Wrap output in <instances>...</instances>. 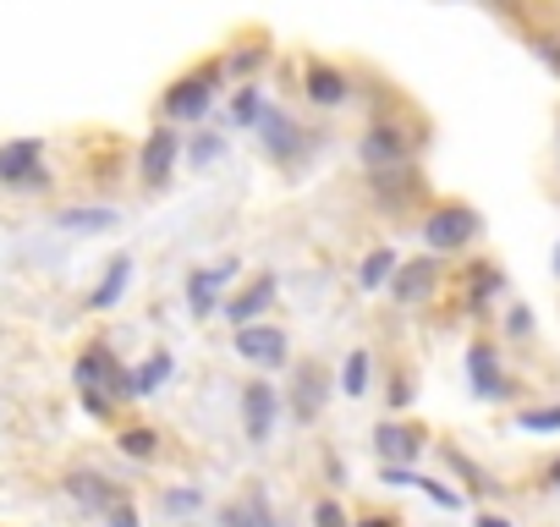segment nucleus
<instances>
[{"mask_svg":"<svg viewBox=\"0 0 560 527\" xmlns=\"http://www.w3.org/2000/svg\"><path fill=\"white\" fill-rule=\"evenodd\" d=\"M369 379H374V358H369V347H352L341 358V396L347 401H363L369 396Z\"/></svg>","mask_w":560,"mask_h":527,"instance_id":"obj_25","label":"nucleus"},{"mask_svg":"<svg viewBox=\"0 0 560 527\" xmlns=\"http://www.w3.org/2000/svg\"><path fill=\"white\" fill-rule=\"evenodd\" d=\"M275 418H280V390H275L269 379H253V385L242 390V429H247V440H253V445H269Z\"/></svg>","mask_w":560,"mask_h":527,"instance_id":"obj_13","label":"nucleus"},{"mask_svg":"<svg viewBox=\"0 0 560 527\" xmlns=\"http://www.w3.org/2000/svg\"><path fill=\"white\" fill-rule=\"evenodd\" d=\"M127 286H132V253H116V258L105 264V281L89 292V308H94V314H110V308L127 297Z\"/></svg>","mask_w":560,"mask_h":527,"instance_id":"obj_18","label":"nucleus"},{"mask_svg":"<svg viewBox=\"0 0 560 527\" xmlns=\"http://www.w3.org/2000/svg\"><path fill=\"white\" fill-rule=\"evenodd\" d=\"M220 527H275V516H269V500H264V489H253V494L231 500V505L220 511Z\"/></svg>","mask_w":560,"mask_h":527,"instance_id":"obj_23","label":"nucleus"},{"mask_svg":"<svg viewBox=\"0 0 560 527\" xmlns=\"http://www.w3.org/2000/svg\"><path fill=\"white\" fill-rule=\"evenodd\" d=\"M269 56H275V50H269L264 39H253V45H236V50H225V56H220V67H225V83H231V78H236V83H258V72L269 67Z\"/></svg>","mask_w":560,"mask_h":527,"instance_id":"obj_20","label":"nucleus"},{"mask_svg":"<svg viewBox=\"0 0 560 527\" xmlns=\"http://www.w3.org/2000/svg\"><path fill=\"white\" fill-rule=\"evenodd\" d=\"M330 390H336L330 368H325L319 358H303V363L292 368V418H298V423H314V418L325 412Z\"/></svg>","mask_w":560,"mask_h":527,"instance_id":"obj_8","label":"nucleus"},{"mask_svg":"<svg viewBox=\"0 0 560 527\" xmlns=\"http://www.w3.org/2000/svg\"><path fill=\"white\" fill-rule=\"evenodd\" d=\"M549 483H555V489H560V461H555V467H549Z\"/></svg>","mask_w":560,"mask_h":527,"instance_id":"obj_44","label":"nucleus"},{"mask_svg":"<svg viewBox=\"0 0 560 527\" xmlns=\"http://www.w3.org/2000/svg\"><path fill=\"white\" fill-rule=\"evenodd\" d=\"M434 281H440L434 253H423V258H401V270H396V281H390V303H396V308H418V303L434 292Z\"/></svg>","mask_w":560,"mask_h":527,"instance_id":"obj_15","label":"nucleus"},{"mask_svg":"<svg viewBox=\"0 0 560 527\" xmlns=\"http://www.w3.org/2000/svg\"><path fill=\"white\" fill-rule=\"evenodd\" d=\"M275 292H280V281L264 270L258 281H247L242 292H231L225 297V308H220V319L231 325V330H247V325H264L269 319V308H275Z\"/></svg>","mask_w":560,"mask_h":527,"instance_id":"obj_10","label":"nucleus"},{"mask_svg":"<svg viewBox=\"0 0 560 527\" xmlns=\"http://www.w3.org/2000/svg\"><path fill=\"white\" fill-rule=\"evenodd\" d=\"M516 423H522L527 434H555V429H560V401H549V407H522Z\"/></svg>","mask_w":560,"mask_h":527,"instance_id":"obj_29","label":"nucleus"},{"mask_svg":"<svg viewBox=\"0 0 560 527\" xmlns=\"http://www.w3.org/2000/svg\"><path fill=\"white\" fill-rule=\"evenodd\" d=\"M116 220H121V209H110V203H89V209H61V214H56V225L72 231V236H100V231H110Z\"/></svg>","mask_w":560,"mask_h":527,"instance_id":"obj_22","label":"nucleus"},{"mask_svg":"<svg viewBox=\"0 0 560 527\" xmlns=\"http://www.w3.org/2000/svg\"><path fill=\"white\" fill-rule=\"evenodd\" d=\"M303 99L319 110H341L352 105V72L330 67V61H303Z\"/></svg>","mask_w":560,"mask_h":527,"instance_id":"obj_12","label":"nucleus"},{"mask_svg":"<svg viewBox=\"0 0 560 527\" xmlns=\"http://www.w3.org/2000/svg\"><path fill=\"white\" fill-rule=\"evenodd\" d=\"M396 270H401V253L396 247H369L363 253V264H358V292H385L390 281H396Z\"/></svg>","mask_w":560,"mask_h":527,"instance_id":"obj_19","label":"nucleus"},{"mask_svg":"<svg viewBox=\"0 0 560 527\" xmlns=\"http://www.w3.org/2000/svg\"><path fill=\"white\" fill-rule=\"evenodd\" d=\"M418 489H423L434 505H445V511H456V505H462V494H451V489H445V483H434V478H423Z\"/></svg>","mask_w":560,"mask_h":527,"instance_id":"obj_39","label":"nucleus"},{"mask_svg":"<svg viewBox=\"0 0 560 527\" xmlns=\"http://www.w3.org/2000/svg\"><path fill=\"white\" fill-rule=\"evenodd\" d=\"M445 461H451V467L467 478V489H472V494H489V489H494V483H489V478H483V472H478V467H472V461L456 450V445H445Z\"/></svg>","mask_w":560,"mask_h":527,"instance_id":"obj_35","label":"nucleus"},{"mask_svg":"<svg viewBox=\"0 0 560 527\" xmlns=\"http://www.w3.org/2000/svg\"><path fill=\"white\" fill-rule=\"evenodd\" d=\"M467 385H472L478 401H511V379H505V363H500L494 341H472L467 347Z\"/></svg>","mask_w":560,"mask_h":527,"instance_id":"obj_11","label":"nucleus"},{"mask_svg":"<svg viewBox=\"0 0 560 527\" xmlns=\"http://www.w3.org/2000/svg\"><path fill=\"white\" fill-rule=\"evenodd\" d=\"M380 483H390V489H418L423 472H412V467H380Z\"/></svg>","mask_w":560,"mask_h":527,"instance_id":"obj_38","label":"nucleus"},{"mask_svg":"<svg viewBox=\"0 0 560 527\" xmlns=\"http://www.w3.org/2000/svg\"><path fill=\"white\" fill-rule=\"evenodd\" d=\"M418 192H423L418 165H401V171H374V176H369V198H374V209H385V214H401L407 203H418Z\"/></svg>","mask_w":560,"mask_h":527,"instance_id":"obj_14","label":"nucleus"},{"mask_svg":"<svg viewBox=\"0 0 560 527\" xmlns=\"http://www.w3.org/2000/svg\"><path fill=\"white\" fill-rule=\"evenodd\" d=\"M171 374H176V358H171V352H149V363H143V368H132L138 401H149L160 385H171Z\"/></svg>","mask_w":560,"mask_h":527,"instance_id":"obj_26","label":"nucleus"},{"mask_svg":"<svg viewBox=\"0 0 560 527\" xmlns=\"http://www.w3.org/2000/svg\"><path fill=\"white\" fill-rule=\"evenodd\" d=\"M67 494H72L83 511H100V516H105L110 505H121V500H127V489H121V483H110V478H100V472H72V478H67Z\"/></svg>","mask_w":560,"mask_h":527,"instance_id":"obj_17","label":"nucleus"},{"mask_svg":"<svg viewBox=\"0 0 560 527\" xmlns=\"http://www.w3.org/2000/svg\"><path fill=\"white\" fill-rule=\"evenodd\" d=\"M105 522H110V527H143V522H138V505H132V500L110 505V511H105Z\"/></svg>","mask_w":560,"mask_h":527,"instance_id":"obj_40","label":"nucleus"},{"mask_svg":"<svg viewBox=\"0 0 560 527\" xmlns=\"http://www.w3.org/2000/svg\"><path fill=\"white\" fill-rule=\"evenodd\" d=\"M0 181H7V187H23V192L50 187L45 143H39V138H12V143H0Z\"/></svg>","mask_w":560,"mask_h":527,"instance_id":"obj_6","label":"nucleus"},{"mask_svg":"<svg viewBox=\"0 0 560 527\" xmlns=\"http://www.w3.org/2000/svg\"><path fill=\"white\" fill-rule=\"evenodd\" d=\"M374 450H380V467H412L423 456V434L407 429V423H380L374 429Z\"/></svg>","mask_w":560,"mask_h":527,"instance_id":"obj_16","label":"nucleus"},{"mask_svg":"<svg viewBox=\"0 0 560 527\" xmlns=\"http://www.w3.org/2000/svg\"><path fill=\"white\" fill-rule=\"evenodd\" d=\"M220 308H225V297L203 281V270H192V276H187V314H192V319H214Z\"/></svg>","mask_w":560,"mask_h":527,"instance_id":"obj_27","label":"nucleus"},{"mask_svg":"<svg viewBox=\"0 0 560 527\" xmlns=\"http://www.w3.org/2000/svg\"><path fill=\"white\" fill-rule=\"evenodd\" d=\"M358 160L363 171H401V165H418V138L401 127V121H369L363 138H358Z\"/></svg>","mask_w":560,"mask_h":527,"instance_id":"obj_5","label":"nucleus"},{"mask_svg":"<svg viewBox=\"0 0 560 527\" xmlns=\"http://www.w3.org/2000/svg\"><path fill=\"white\" fill-rule=\"evenodd\" d=\"M182 149H187V132H176L171 121H160V127H154V132L143 138V154H138V176H143V187H149V192H160V187L171 181V171H176Z\"/></svg>","mask_w":560,"mask_h":527,"instance_id":"obj_7","label":"nucleus"},{"mask_svg":"<svg viewBox=\"0 0 560 527\" xmlns=\"http://www.w3.org/2000/svg\"><path fill=\"white\" fill-rule=\"evenodd\" d=\"M236 358L242 363H258V368H287V358H292V336H287V325H247V330H236Z\"/></svg>","mask_w":560,"mask_h":527,"instance_id":"obj_9","label":"nucleus"},{"mask_svg":"<svg viewBox=\"0 0 560 527\" xmlns=\"http://www.w3.org/2000/svg\"><path fill=\"white\" fill-rule=\"evenodd\" d=\"M220 89H225V67H220V61H198L192 72H182V78L160 94V121H171V127L203 121V116L214 110Z\"/></svg>","mask_w":560,"mask_h":527,"instance_id":"obj_2","label":"nucleus"},{"mask_svg":"<svg viewBox=\"0 0 560 527\" xmlns=\"http://www.w3.org/2000/svg\"><path fill=\"white\" fill-rule=\"evenodd\" d=\"M275 99H269V89L264 83H236V94H231V127H242V132H253L258 121H264V110H269Z\"/></svg>","mask_w":560,"mask_h":527,"instance_id":"obj_21","label":"nucleus"},{"mask_svg":"<svg viewBox=\"0 0 560 527\" xmlns=\"http://www.w3.org/2000/svg\"><path fill=\"white\" fill-rule=\"evenodd\" d=\"M253 138H258V149H264L275 165H303V160H308V149L319 143V138H314V127H298V116H292L287 105H269V110H264V121L253 127Z\"/></svg>","mask_w":560,"mask_h":527,"instance_id":"obj_4","label":"nucleus"},{"mask_svg":"<svg viewBox=\"0 0 560 527\" xmlns=\"http://www.w3.org/2000/svg\"><path fill=\"white\" fill-rule=\"evenodd\" d=\"M533 330H538V325H533V308H527V303H511V308H505V336H511V341H533Z\"/></svg>","mask_w":560,"mask_h":527,"instance_id":"obj_34","label":"nucleus"},{"mask_svg":"<svg viewBox=\"0 0 560 527\" xmlns=\"http://www.w3.org/2000/svg\"><path fill=\"white\" fill-rule=\"evenodd\" d=\"M494 292H505V276L494 270L489 258H478L472 270H467V308H472V314H489V297H494Z\"/></svg>","mask_w":560,"mask_h":527,"instance_id":"obj_24","label":"nucleus"},{"mask_svg":"<svg viewBox=\"0 0 560 527\" xmlns=\"http://www.w3.org/2000/svg\"><path fill=\"white\" fill-rule=\"evenodd\" d=\"M198 505H203L198 489H160V511H165V516H192Z\"/></svg>","mask_w":560,"mask_h":527,"instance_id":"obj_33","label":"nucleus"},{"mask_svg":"<svg viewBox=\"0 0 560 527\" xmlns=\"http://www.w3.org/2000/svg\"><path fill=\"white\" fill-rule=\"evenodd\" d=\"M385 401H390L396 412H407V407L418 401V385H412L407 368H390V379H385Z\"/></svg>","mask_w":560,"mask_h":527,"instance_id":"obj_30","label":"nucleus"},{"mask_svg":"<svg viewBox=\"0 0 560 527\" xmlns=\"http://www.w3.org/2000/svg\"><path fill=\"white\" fill-rule=\"evenodd\" d=\"M220 154H225V132H198V138L187 143V165H192V171H209Z\"/></svg>","mask_w":560,"mask_h":527,"instance_id":"obj_28","label":"nucleus"},{"mask_svg":"<svg viewBox=\"0 0 560 527\" xmlns=\"http://www.w3.org/2000/svg\"><path fill=\"white\" fill-rule=\"evenodd\" d=\"M549 270H555V281H560V242L549 247Z\"/></svg>","mask_w":560,"mask_h":527,"instance_id":"obj_42","label":"nucleus"},{"mask_svg":"<svg viewBox=\"0 0 560 527\" xmlns=\"http://www.w3.org/2000/svg\"><path fill=\"white\" fill-rule=\"evenodd\" d=\"M555 154H560V121H555Z\"/></svg>","mask_w":560,"mask_h":527,"instance_id":"obj_45","label":"nucleus"},{"mask_svg":"<svg viewBox=\"0 0 560 527\" xmlns=\"http://www.w3.org/2000/svg\"><path fill=\"white\" fill-rule=\"evenodd\" d=\"M418 236H423V253H462V247H472L478 236H483V214L472 209V203H429L423 209V220H418Z\"/></svg>","mask_w":560,"mask_h":527,"instance_id":"obj_3","label":"nucleus"},{"mask_svg":"<svg viewBox=\"0 0 560 527\" xmlns=\"http://www.w3.org/2000/svg\"><path fill=\"white\" fill-rule=\"evenodd\" d=\"M527 50L560 78V39H555V34H527Z\"/></svg>","mask_w":560,"mask_h":527,"instance_id":"obj_36","label":"nucleus"},{"mask_svg":"<svg viewBox=\"0 0 560 527\" xmlns=\"http://www.w3.org/2000/svg\"><path fill=\"white\" fill-rule=\"evenodd\" d=\"M352 527H396V522H385V516H369V522H352Z\"/></svg>","mask_w":560,"mask_h":527,"instance_id":"obj_43","label":"nucleus"},{"mask_svg":"<svg viewBox=\"0 0 560 527\" xmlns=\"http://www.w3.org/2000/svg\"><path fill=\"white\" fill-rule=\"evenodd\" d=\"M72 379H78V390H83V407L94 412V418H110L116 407H127V401H138V385H132V368L105 347V341H94V347H83V358H78V368H72Z\"/></svg>","mask_w":560,"mask_h":527,"instance_id":"obj_1","label":"nucleus"},{"mask_svg":"<svg viewBox=\"0 0 560 527\" xmlns=\"http://www.w3.org/2000/svg\"><path fill=\"white\" fill-rule=\"evenodd\" d=\"M472 527H511V522H505V516H494V511H483V516H478Z\"/></svg>","mask_w":560,"mask_h":527,"instance_id":"obj_41","label":"nucleus"},{"mask_svg":"<svg viewBox=\"0 0 560 527\" xmlns=\"http://www.w3.org/2000/svg\"><path fill=\"white\" fill-rule=\"evenodd\" d=\"M203 281H209V286H214V292L225 297V292H231V286L242 281V258H214L209 270H203Z\"/></svg>","mask_w":560,"mask_h":527,"instance_id":"obj_32","label":"nucleus"},{"mask_svg":"<svg viewBox=\"0 0 560 527\" xmlns=\"http://www.w3.org/2000/svg\"><path fill=\"white\" fill-rule=\"evenodd\" d=\"M314 527H352V516H347L341 500H319L314 505Z\"/></svg>","mask_w":560,"mask_h":527,"instance_id":"obj_37","label":"nucleus"},{"mask_svg":"<svg viewBox=\"0 0 560 527\" xmlns=\"http://www.w3.org/2000/svg\"><path fill=\"white\" fill-rule=\"evenodd\" d=\"M494 7H511V0H494Z\"/></svg>","mask_w":560,"mask_h":527,"instance_id":"obj_46","label":"nucleus"},{"mask_svg":"<svg viewBox=\"0 0 560 527\" xmlns=\"http://www.w3.org/2000/svg\"><path fill=\"white\" fill-rule=\"evenodd\" d=\"M116 445H121L132 461H149V456L160 450V434H154V429H121V440H116Z\"/></svg>","mask_w":560,"mask_h":527,"instance_id":"obj_31","label":"nucleus"}]
</instances>
